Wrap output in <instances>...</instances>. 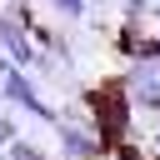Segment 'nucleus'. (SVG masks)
Here are the masks:
<instances>
[{"mask_svg": "<svg viewBox=\"0 0 160 160\" xmlns=\"http://www.w3.org/2000/svg\"><path fill=\"white\" fill-rule=\"evenodd\" d=\"M155 15H160V0H155Z\"/></svg>", "mask_w": 160, "mask_h": 160, "instance_id": "11", "label": "nucleus"}, {"mask_svg": "<svg viewBox=\"0 0 160 160\" xmlns=\"http://www.w3.org/2000/svg\"><path fill=\"white\" fill-rule=\"evenodd\" d=\"M115 80L125 85L135 115H155V120H160V65H155V60H125Z\"/></svg>", "mask_w": 160, "mask_h": 160, "instance_id": "4", "label": "nucleus"}, {"mask_svg": "<svg viewBox=\"0 0 160 160\" xmlns=\"http://www.w3.org/2000/svg\"><path fill=\"white\" fill-rule=\"evenodd\" d=\"M20 135V110H10V105H0V150L10 145Z\"/></svg>", "mask_w": 160, "mask_h": 160, "instance_id": "7", "label": "nucleus"}, {"mask_svg": "<svg viewBox=\"0 0 160 160\" xmlns=\"http://www.w3.org/2000/svg\"><path fill=\"white\" fill-rule=\"evenodd\" d=\"M5 155H10V160H50V155H45L35 140H25V135H15V140L5 145Z\"/></svg>", "mask_w": 160, "mask_h": 160, "instance_id": "6", "label": "nucleus"}, {"mask_svg": "<svg viewBox=\"0 0 160 160\" xmlns=\"http://www.w3.org/2000/svg\"><path fill=\"white\" fill-rule=\"evenodd\" d=\"M0 100H5L10 110H20V115H35V120H40V125H50V130H55V120H60V105H50V100H45L40 80H35L30 70L10 65L5 55H0Z\"/></svg>", "mask_w": 160, "mask_h": 160, "instance_id": "2", "label": "nucleus"}, {"mask_svg": "<svg viewBox=\"0 0 160 160\" xmlns=\"http://www.w3.org/2000/svg\"><path fill=\"white\" fill-rule=\"evenodd\" d=\"M115 10H120V20H140V25H150V15H155V0H120Z\"/></svg>", "mask_w": 160, "mask_h": 160, "instance_id": "5", "label": "nucleus"}, {"mask_svg": "<svg viewBox=\"0 0 160 160\" xmlns=\"http://www.w3.org/2000/svg\"><path fill=\"white\" fill-rule=\"evenodd\" d=\"M80 110L95 125V135L105 140V150H115V145H125L135 135V105H130L120 80H100V85L80 90Z\"/></svg>", "mask_w": 160, "mask_h": 160, "instance_id": "1", "label": "nucleus"}, {"mask_svg": "<svg viewBox=\"0 0 160 160\" xmlns=\"http://www.w3.org/2000/svg\"><path fill=\"white\" fill-rule=\"evenodd\" d=\"M150 155L160 160V120H155V130H150Z\"/></svg>", "mask_w": 160, "mask_h": 160, "instance_id": "9", "label": "nucleus"}, {"mask_svg": "<svg viewBox=\"0 0 160 160\" xmlns=\"http://www.w3.org/2000/svg\"><path fill=\"white\" fill-rule=\"evenodd\" d=\"M90 5H95V10H115L120 0H90Z\"/></svg>", "mask_w": 160, "mask_h": 160, "instance_id": "10", "label": "nucleus"}, {"mask_svg": "<svg viewBox=\"0 0 160 160\" xmlns=\"http://www.w3.org/2000/svg\"><path fill=\"white\" fill-rule=\"evenodd\" d=\"M110 160H155V155H150V150H140L135 140H125V145H115V150H110Z\"/></svg>", "mask_w": 160, "mask_h": 160, "instance_id": "8", "label": "nucleus"}, {"mask_svg": "<svg viewBox=\"0 0 160 160\" xmlns=\"http://www.w3.org/2000/svg\"><path fill=\"white\" fill-rule=\"evenodd\" d=\"M55 150H60V160H105V155H110L105 140L95 135V125L85 120L80 100L60 105V120H55Z\"/></svg>", "mask_w": 160, "mask_h": 160, "instance_id": "3", "label": "nucleus"}]
</instances>
